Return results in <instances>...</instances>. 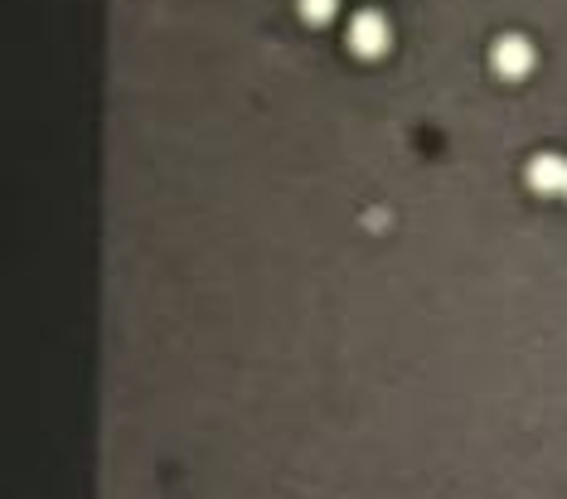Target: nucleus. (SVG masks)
Listing matches in <instances>:
<instances>
[{
    "mask_svg": "<svg viewBox=\"0 0 567 499\" xmlns=\"http://www.w3.org/2000/svg\"><path fill=\"white\" fill-rule=\"evenodd\" d=\"M388 20L378 15V10H359L355 20H349V49H355L359 59H378L388 54Z\"/></svg>",
    "mask_w": 567,
    "mask_h": 499,
    "instance_id": "f257e3e1",
    "label": "nucleus"
},
{
    "mask_svg": "<svg viewBox=\"0 0 567 499\" xmlns=\"http://www.w3.org/2000/svg\"><path fill=\"white\" fill-rule=\"evenodd\" d=\"M494 73H504V78H524V73L533 68V44L524 35H504L494 39V54H490Z\"/></svg>",
    "mask_w": 567,
    "mask_h": 499,
    "instance_id": "f03ea898",
    "label": "nucleus"
},
{
    "mask_svg": "<svg viewBox=\"0 0 567 499\" xmlns=\"http://www.w3.org/2000/svg\"><path fill=\"white\" fill-rule=\"evenodd\" d=\"M529 184L539 194H563L567 190V161L563 155H533L529 161Z\"/></svg>",
    "mask_w": 567,
    "mask_h": 499,
    "instance_id": "7ed1b4c3",
    "label": "nucleus"
},
{
    "mask_svg": "<svg viewBox=\"0 0 567 499\" xmlns=\"http://www.w3.org/2000/svg\"><path fill=\"white\" fill-rule=\"evenodd\" d=\"M335 10H339V0H301V15L311 20V25H325Z\"/></svg>",
    "mask_w": 567,
    "mask_h": 499,
    "instance_id": "20e7f679",
    "label": "nucleus"
},
{
    "mask_svg": "<svg viewBox=\"0 0 567 499\" xmlns=\"http://www.w3.org/2000/svg\"><path fill=\"white\" fill-rule=\"evenodd\" d=\"M563 194H567V190H563Z\"/></svg>",
    "mask_w": 567,
    "mask_h": 499,
    "instance_id": "39448f33",
    "label": "nucleus"
}]
</instances>
